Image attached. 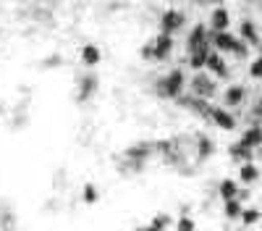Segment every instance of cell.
I'll list each match as a JSON object with an SVG mask.
<instances>
[{
    "label": "cell",
    "instance_id": "obj_1",
    "mask_svg": "<svg viewBox=\"0 0 262 231\" xmlns=\"http://www.w3.org/2000/svg\"><path fill=\"white\" fill-rule=\"evenodd\" d=\"M155 155V139H142L134 142L123 150V163H118L121 174H142L144 163Z\"/></svg>",
    "mask_w": 262,
    "mask_h": 231
},
{
    "label": "cell",
    "instance_id": "obj_2",
    "mask_svg": "<svg viewBox=\"0 0 262 231\" xmlns=\"http://www.w3.org/2000/svg\"><path fill=\"white\" fill-rule=\"evenodd\" d=\"M186 90V76L181 69H173L155 81V95L163 100H179Z\"/></svg>",
    "mask_w": 262,
    "mask_h": 231
},
{
    "label": "cell",
    "instance_id": "obj_3",
    "mask_svg": "<svg viewBox=\"0 0 262 231\" xmlns=\"http://www.w3.org/2000/svg\"><path fill=\"white\" fill-rule=\"evenodd\" d=\"M210 42L221 53H231L236 58H247L249 55V45L242 37H233L231 32H210Z\"/></svg>",
    "mask_w": 262,
    "mask_h": 231
},
{
    "label": "cell",
    "instance_id": "obj_4",
    "mask_svg": "<svg viewBox=\"0 0 262 231\" xmlns=\"http://www.w3.org/2000/svg\"><path fill=\"white\" fill-rule=\"evenodd\" d=\"M217 90V84H215V76L205 74V71H196L191 79H189V95L194 97H202V100H210Z\"/></svg>",
    "mask_w": 262,
    "mask_h": 231
},
{
    "label": "cell",
    "instance_id": "obj_5",
    "mask_svg": "<svg viewBox=\"0 0 262 231\" xmlns=\"http://www.w3.org/2000/svg\"><path fill=\"white\" fill-rule=\"evenodd\" d=\"M97 87H100V79H97L95 74H81V76L76 79V102H79V105L90 102V100L95 97Z\"/></svg>",
    "mask_w": 262,
    "mask_h": 231
},
{
    "label": "cell",
    "instance_id": "obj_6",
    "mask_svg": "<svg viewBox=\"0 0 262 231\" xmlns=\"http://www.w3.org/2000/svg\"><path fill=\"white\" fill-rule=\"evenodd\" d=\"M184 111H191L194 116H200V118H205V121H210V113H212V105H210V100H202V97H194V95H181L179 100H176Z\"/></svg>",
    "mask_w": 262,
    "mask_h": 231
},
{
    "label": "cell",
    "instance_id": "obj_7",
    "mask_svg": "<svg viewBox=\"0 0 262 231\" xmlns=\"http://www.w3.org/2000/svg\"><path fill=\"white\" fill-rule=\"evenodd\" d=\"M160 32H165V34H173V32H179L184 24H186V13L184 11H176V8H165L163 13H160Z\"/></svg>",
    "mask_w": 262,
    "mask_h": 231
},
{
    "label": "cell",
    "instance_id": "obj_8",
    "mask_svg": "<svg viewBox=\"0 0 262 231\" xmlns=\"http://www.w3.org/2000/svg\"><path fill=\"white\" fill-rule=\"evenodd\" d=\"M205 45H212L210 42V29L205 24H194V29L186 34V55L194 53V50H200Z\"/></svg>",
    "mask_w": 262,
    "mask_h": 231
},
{
    "label": "cell",
    "instance_id": "obj_9",
    "mask_svg": "<svg viewBox=\"0 0 262 231\" xmlns=\"http://www.w3.org/2000/svg\"><path fill=\"white\" fill-rule=\"evenodd\" d=\"M149 48H152V60H165L173 53V34L160 32L155 39L149 42Z\"/></svg>",
    "mask_w": 262,
    "mask_h": 231
},
{
    "label": "cell",
    "instance_id": "obj_10",
    "mask_svg": "<svg viewBox=\"0 0 262 231\" xmlns=\"http://www.w3.org/2000/svg\"><path fill=\"white\" fill-rule=\"evenodd\" d=\"M210 121L217 126V129H223V132H233L236 126H238V121H236V116L228 111V108H217V105H212V113H210Z\"/></svg>",
    "mask_w": 262,
    "mask_h": 231
},
{
    "label": "cell",
    "instance_id": "obj_11",
    "mask_svg": "<svg viewBox=\"0 0 262 231\" xmlns=\"http://www.w3.org/2000/svg\"><path fill=\"white\" fill-rule=\"evenodd\" d=\"M0 231H18L16 210H13V205L6 197H0Z\"/></svg>",
    "mask_w": 262,
    "mask_h": 231
},
{
    "label": "cell",
    "instance_id": "obj_12",
    "mask_svg": "<svg viewBox=\"0 0 262 231\" xmlns=\"http://www.w3.org/2000/svg\"><path fill=\"white\" fill-rule=\"evenodd\" d=\"M194 150H196V163H205L215 153V139L210 134H202L200 132V134L194 137Z\"/></svg>",
    "mask_w": 262,
    "mask_h": 231
},
{
    "label": "cell",
    "instance_id": "obj_13",
    "mask_svg": "<svg viewBox=\"0 0 262 231\" xmlns=\"http://www.w3.org/2000/svg\"><path fill=\"white\" fill-rule=\"evenodd\" d=\"M238 37H242L249 48H262V37H259V29H257V24L254 21H249V18H244L242 24H238Z\"/></svg>",
    "mask_w": 262,
    "mask_h": 231
},
{
    "label": "cell",
    "instance_id": "obj_14",
    "mask_svg": "<svg viewBox=\"0 0 262 231\" xmlns=\"http://www.w3.org/2000/svg\"><path fill=\"white\" fill-rule=\"evenodd\" d=\"M231 29V13L223 6H215L210 11V32H228Z\"/></svg>",
    "mask_w": 262,
    "mask_h": 231
},
{
    "label": "cell",
    "instance_id": "obj_15",
    "mask_svg": "<svg viewBox=\"0 0 262 231\" xmlns=\"http://www.w3.org/2000/svg\"><path fill=\"white\" fill-rule=\"evenodd\" d=\"M207 71H210L215 79H228V76H231L228 63L223 60V55L217 53V50H212V53H210V58H207Z\"/></svg>",
    "mask_w": 262,
    "mask_h": 231
},
{
    "label": "cell",
    "instance_id": "obj_16",
    "mask_svg": "<svg viewBox=\"0 0 262 231\" xmlns=\"http://www.w3.org/2000/svg\"><path fill=\"white\" fill-rule=\"evenodd\" d=\"M238 142L247 144L249 150H254V153H257L259 147H262V126H259V123H249L247 129H244V134H242V139H238Z\"/></svg>",
    "mask_w": 262,
    "mask_h": 231
},
{
    "label": "cell",
    "instance_id": "obj_17",
    "mask_svg": "<svg viewBox=\"0 0 262 231\" xmlns=\"http://www.w3.org/2000/svg\"><path fill=\"white\" fill-rule=\"evenodd\" d=\"M247 100V90L242 87V84H231V87H226V92H223V108H238Z\"/></svg>",
    "mask_w": 262,
    "mask_h": 231
},
{
    "label": "cell",
    "instance_id": "obj_18",
    "mask_svg": "<svg viewBox=\"0 0 262 231\" xmlns=\"http://www.w3.org/2000/svg\"><path fill=\"white\" fill-rule=\"evenodd\" d=\"M228 158L244 165V163H252V160H254V150H249V147L242 144V142H233V144L228 147Z\"/></svg>",
    "mask_w": 262,
    "mask_h": 231
},
{
    "label": "cell",
    "instance_id": "obj_19",
    "mask_svg": "<svg viewBox=\"0 0 262 231\" xmlns=\"http://www.w3.org/2000/svg\"><path fill=\"white\" fill-rule=\"evenodd\" d=\"M81 63L84 66H90V69H95L97 63L102 60V53H100V48L97 45H92V42H86V45H81Z\"/></svg>",
    "mask_w": 262,
    "mask_h": 231
},
{
    "label": "cell",
    "instance_id": "obj_20",
    "mask_svg": "<svg viewBox=\"0 0 262 231\" xmlns=\"http://www.w3.org/2000/svg\"><path fill=\"white\" fill-rule=\"evenodd\" d=\"M210 53H212L210 45H205V48H200V50L189 53V69H194V71L207 69V58H210Z\"/></svg>",
    "mask_w": 262,
    "mask_h": 231
},
{
    "label": "cell",
    "instance_id": "obj_21",
    "mask_svg": "<svg viewBox=\"0 0 262 231\" xmlns=\"http://www.w3.org/2000/svg\"><path fill=\"white\" fill-rule=\"evenodd\" d=\"M217 197H221L223 202L236 200V197H238V184H236L233 179H223L221 184H217Z\"/></svg>",
    "mask_w": 262,
    "mask_h": 231
},
{
    "label": "cell",
    "instance_id": "obj_22",
    "mask_svg": "<svg viewBox=\"0 0 262 231\" xmlns=\"http://www.w3.org/2000/svg\"><path fill=\"white\" fill-rule=\"evenodd\" d=\"M242 213H244V202H242V200H228V202H223V216H226L228 221L242 218Z\"/></svg>",
    "mask_w": 262,
    "mask_h": 231
},
{
    "label": "cell",
    "instance_id": "obj_23",
    "mask_svg": "<svg viewBox=\"0 0 262 231\" xmlns=\"http://www.w3.org/2000/svg\"><path fill=\"white\" fill-rule=\"evenodd\" d=\"M238 179H242L244 184H257L259 181V165L254 163H244L242 171H238Z\"/></svg>",
    "mask_w": 262,
    "mask_h": 231
},
{
    "label": "cell",
    "instance_id": "obj_24",
    "mask_svg": "<svg viewBox=\"0 0 262 231\" xmlns=\"http://www.w3.org/2000/svg\"><path fill=\"white\" fill-rule=\"evenodd\" d=\"M81 200H84V205H95V202L100 200V189H97V184L86 181L84 189H81Z\"/></svg>",
    "mask_w": 262,
    "mask_h": 231
},
{
    "label": "cell",
    "instance_id": "obj_25",
    "mask_svg": "<svg viewBox=\"0 0 262 231\" xmlns=\"http://www.w3.org/2000/svg\"><path fill=\"white\" fill-rule=\"evenodd\" d=\"M173 223V218H170V213H158L155 218H152L147 226L152 228V231H168V226Z\"/></svg>",
    "mask_w": 262,
    "mask_h": 231
},
{
    "label": "cell",
    "instance_id": "obj_26",
    "mask_svg": "<svg viewBox=\"0 0 262 231\" xmlns=\"http://www.w3.org/2000/svg\"><path fill=\"white\" fill-rule=\"evenodd\" d=\"M262 221V213H259V207H244V213H242V223L244 226H254V223H259Z\"/></svg>",
    "mask_w": 262,
    "mask_h": 231
},
{
    "label": "cell",
    "instance_id": "obj_27",
    "mask_svg": "<svg viewBox=\"0 0 262 231\" xmlns=\"http://www.w3.org/2000/svg\"><path fill=\"white\" fill-rule=\"evenodd\" d=\"M194 228H196V223H194L191 216H181L176 221V231H194Z\"/></svg>",
    "mask_w": 262,
    "mask_h": 231
},
{
    "label": "cell",
    "instance_id": "obj_28",
    "mask_svg": "<svg viewBox=\"0 0 262 231\" xmlns=\"http://www.w3.org/2000/svg\"><path fill=\"white\" fill-rule=\"evenodd\" d=\"M249 76H252V79H262V55L249 63Z\"/></svg>",
    "mask_w": 262,
    "mask_h": 231
},
{
    "label": "cell",
    "instance_id": "obj_29",
    "mask_svg": "<svg viewBox=\"0 0 262 231\" xmlns=\"http://www.w3.org/2000/svg\"><path fill=\"white\" fill-rule=\"evenodd\" d=\"M58 63H63V58H60V55H50V58L42 60V69H55Z\"/></svg>",
    "mask_w": 262,
    "mask_h": 231
},
{
    "label": "cell",
    "instance_id": "obj_30",
    "mask_svg": "<svg viewBox=\"0 0 262 231\" xmlns=\"http://www.w3.org/2000/svg\"><path fill=\"white\" fill-rule=\"evenodd\" d=\"M249 197H252V192H249V189H238V197H236V200H242V202H247Z\"/></svg>",
    "mask_w": 262,
    "mask_h": 231
},
{
    "label": "cell",
    "instance_id": "obj_31",
    "mask_svg": "<svg viewBox=\"0 0 262 231\" xmlns=\"http://www.w3.org/2000/svg\"><path fill=\"white\" fill-rule=\"evenodd\" d=\"M191 3H196V6H210V3H221V0H191Z\"/></svg>",
    "mask_w": 262,
    "mask_h": 231
},
{
    "label": "cell",
    "instance_id": "obj_32",
    "mask_svg": "<svg viewBox=\"0 0 262 231\" xmlns=\"http://www.w3.org/2000/svg\"><path fill=\"white\" fill-rule=\"evenodd\" d=\"M134 231H144V226H139V228H134Z\"/></svg>",
    "mask_w": 262,
    "mask_h": 231
},
{
    "label": "cell",
    "instance_id": "obj_33",
    "mask_svg": "<svg viewBox=\"0 0 262 231\" xmlns=\"http://www.w3.org/2000/svg\"><path fill=\"white\" fill-rule=\"evenodd\" d=\"M144 231H152V228H149V226H144Z\"/></svg>",
    "mask_w": 262,
    "mask_h": 231
},
{
    "label": "cell",
    "instance_id": "obj_34",
    "mask_svg": "<svg viewBox=\"0 0 262 231\" xmlns=\"http://www.w3.org/2000/svg\"><path fill=\"white\" fill-rule=\"evenodd\" d=\"M257 153H259V155H262V147H259V150H257Z\"/></svg>",
    "mask_w": 262,
    "mask_h": 231
}]
</instances>
